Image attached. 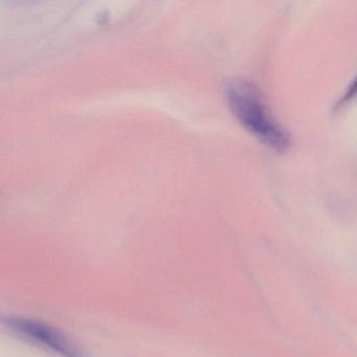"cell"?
I'll return each instance as SVG.
<instances>
[{"label": "cell", "instance_id": "obj_1", "mask_svg": "<svg viewBox=\"0 0 357 357\" xmlns=\"http://www.w3.org/2000/svg\"><path fill=\"white\" fill-rule=\"evenodd\" d=\"M227 102L239 122L261 143L278 152L290 147L289 133L275 120L254 83L236 80L227 91Z\"/></svg>", "mask_w": 357, "mask_h": 357}, {"label": "cell", "instance_id": "obj_2", "mask_svg": "<svg viewBox=\"0 0 357 357\" xmlns=\"http://www.w3.org/2000/svg\"><path fill=\"white\" fill-rule=\"evenodd\" d=\"M6 324L22 337L36 342L62 357H86L79 347L63 333L40 321L24 317H9L6 319Z\"/></svg>", "mask_w": 357, "mask_h": 357}, {"label": "cell", "instance_id": "obj_3", "mask_svg": "<svg viewBox=\"0 0 357 357\" xmlns=\"http://www.w3.org/2000/svg\"><path fill=\"white\" fill-rule=\"evenodd\" d=\"M355 96H357V78L355 79L354 82L350 85V87H349L348 91L344 93V95L342 96L340 101H338V105H342V104L346 103V102L350 101Z\"/></svg>", "mask_w": 357, "mask_h": 357}]
</instances>
